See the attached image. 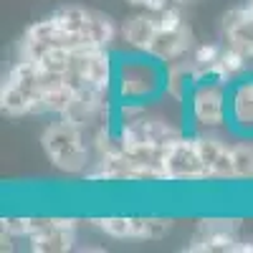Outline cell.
I'll use <instances>...</instances> for the list:
<instances>
[{"mask_svg":"<svg viewBox=\"0 0 253 253\" xmlns=\"http://www.w3.org/2000/svg\"><path fill=\"white\" fill-rule=\"evenodd\" d=\"M167 63L160 58L132 51L117 56L114 69V101H144L152 104L165 96Z\"/></svg>","mask_w":253,"mask_h":253,"instance_id":"6da1fadb","label":"cell"},{"mask_svg":"<svg viewBox=\"0 0 253 253\" xmlns=\"http://www.w3.org/2000/svg\"><path fill=\"white\" fill-rule=\"evenodd\" d=\"M41 147L56 170L66 175H84L94 162L89 132L61 117L51 122L46 132L41 134Z\"/></svg>","mask_w":253,"mask_h":253,"instance_id":"7a4b0ae2","label":"cell"},{"mask_svg":"<svg viewBox=\"0 0 253 253\" xmlns=\"http://www.w3.org/2000/svg\"><path fill=\"white\" fill-rule=\"evenodd\" d=\"M114 69L117 58L109 53V48L84 43L74 48L71 66L66 71V84L74 91L94 89L104 94H114Z\"/></svg>","mask_w":253,"mask_h":253,"instance_id":"3957f363","label":"cell"},{"mask_svg":"<svg viewBox=\"0 0 253 253\" xmlns=\"http://www.w3.org/2000/svg\"><path fill=\"white\" fill-rule=\"evenodd\" d=\"M228 89L223 81H200L187 96V112L195 132H218L228 126Z\"/></svg>","mask_w":253,"mask_h":253,"instance_id":"277c9868","label":"cell"},{"mask_svg":"<svg viewBox=\"0 0 253 253\" xmlns=\"http://www.w3.org/2000/svg\"><path fill=\"white\" fill-rule=\"evenodd\" d=\"M160 167H162L165 182H203V180H210L193 134H185V137L175 139L172 144H167Z\"/></svg>","mask_w":253,"mask_h":253,"instance_id":"5b68a950","label":"cell"},{"mask_svg":"<svg viewBox=\"0 0 253 253\" xmlns=\"http://www.w3.org/2000/svg\"><path fill=\"white\" fill-rule=\"evenodd\" d=\"M94 225L104 236L124 241H160L170 233L172 220L160 215H109V218H94Z\"/></svg>","mask_w":253,"mask_h":253,"instance_id":"8992f818","label":"cell"},{"mask_svg":"<svg viewBox=\"0 0 253 253\" xmlns=\"http://www.w3.org/2000/svg\"><path fill=\"white\" fill-rule=\"evenodd\" d=\"M228 129L238 139H253V74L236 79L228 89Z\"/></svg>","mask_w":253,"mask_h":253,"instance_id":"52a82bcc","label":"cell"},{"mask_svg":"<svg viewBox=\"0 0 253 253\" xmlns=\"http://www.w3.org/2000/svg\"><path fill=\"white\" fill-rule=\"evenodd\" d=\"M195 144L200 160L208 170L210 180H236V167H233V150L230 144L218 137L215 132H195Z\"/></svg>","mask_w":253,"mask_h":253,"instance_id":"ba28073f","label":"cell"},{"mask_svg":"<svg viewBox=\"0 0 253 253\" xmlns=\"http://www.w3.org/2000/svg\"><path fill=\"white\" fill-rule=\"evenodd\" d=\"M220 36L225 41V46L246 53L248 61H253V8L246 3L223 13Z\"/></svg>","mask_w":253,"mask_h":253,"instance_id":"9c48e42d","label":"cell"},{"mask_svg":"<svg viewBox=\"0 0 253 253\" xmlns=\"http://www.w3.org/2000/svg\"><path fill=\"white\" fill-rule=\"evenodd\" d=\"M190 48H195V36H193V28L185 23L180 31H157L147 53L160 58L162 63H172V61L185 58Z\"/></svg>","mask_w":253,"mask_h":253,"instance_id":"30bf717a","label":"cell"},{"mask_svg":"<svg viewBox=\"0 0 253 253\" xmlns=\"http://www.w3.org/2000/svg\"><path fill=\"white\" fill-rule=\"evenodd\" d=\"M160 31V23H157V15L155 13H137L132 18H126L124 20V26H122V38H124V43L129 46L132 51H142L147 53L152 46V41Z\"/></svg>","mask_w":253,"mask_h":253,"instance_id":"8fae6325","label":"cell"},{"mask_svg":"<svg viewBox=\"0 0 253 253\" xmlns=\"http://www.w3.org/2000/svg\"><path fill=\"white\" fill-rule=\"evenodd\" d=\"M193 61H172L167 63V81H165V96L170 101H177V104H187V96L193 91Z\"/></svg>","mask_w":253,"mask_h":253,"instance_id":"7c38bea8","label":"cell"},{"mask_svg":"<svg viewBox=\"0 0 253 253\" xmlns=\"http://www.w3.org/2000/svg\"><path fill=\"white\" fill-rule=\"evenodd\" d=\"M76 243V225H58L46 233L28 238V248L33 253H66Z\"/></svg>","mask_w":253,"mask_h":253,"instance_id":"4fadbf2b","label":"cell"},{"mask_svg":"<svg viewBox=\"0 0 253 253\" xmlns=\"http://www.w3.org/2000/svg\"><path fill=\"white\" fill-rule=\"evenodd\" d=\"M117 38V26L114 20L107 13H99V10H89L86 18V26L81 31V41L86 46H101V48H112Z\"/></svg>","mask_w":253,"mask_h":253,"instance_id":"5bb4252c","label":"cell"},{"mask_svg":"<svg viewBox=\"0 0 253 253\" xmlns=\"http://www.w3.org/2000/svg\"><path fill=\"white\" fill-rule=\"evenodd\" d=\"M238 233H198L187 241L190 253H236Z\"/></svg>","mask_w":253,"mask_h":253,"instance_id":"9a60e30c","label":"cell"},{"mask_svg":"<svg viewBox=\"0 0 253 253\" xmlns=\"http://www.w3.org/2000/svg\"><path fill=\"white\" fill-rule=\"evenodd\" d=\"M0 109L8 117H26L33 112V104L26 96V91H20L15 84L3 79V86H0Z\"/></svg>","mask_w":253,"mask_h":253,"instance_id":"2e32d148","label":"cell"},{"mask_svg":"<svg viewBox=\"0 0 253 253\" xmlns=\"http://www.w3.org/2000/svg\"><path fill=\"white\" fill-rule=\"evenodd\" d=\"M53 23L63 31V33H74L81 36L84 26H86V18H89V8H81V5H61L51 13Z\"/></svg>","mask_w":253,"mask_h":253,"instance_id":"e0dca14e","label":"cell"},{"mask_svg":"<svg viewBox=\"0 0 253 253\" xmlns=\"http://www.w3.org/2000/svg\"><path fill=\"white\" fill-rule=\"evenodd\" d=\"M230 150H233L236 180H253V139H241L230 144Z\"/></svg>","mask_w":253,"mask_h":253,"instance_id":"ac0fdd59","label":"cell"},{"mask_svg":"<svg viewBox=\"0 0 253 253\" xmlns=\"http://www.w3.org/2000/svg\"><path fill=\"white\" fill-rule=\"evenodd\" d=\"M248 56L246 53H241V51H236V48H230V46H223V53H220V66L225 69V74L230 76V81H236V79H241L243 74H246V69H248Z\"/></svg>","mask_w":253,"mask_h":253,"instance_id":"d6986e66","label":"cell"},{"mask_svg":"<svg viewBox=\"0 0 253 253\" xmlns=\"http://www.w3.org/2000/svg\"><path fill=\"white\" fill-rule=\"evenodd\" d=\"M200 233H238L241 220L238 218H203L198 223Z\"/></svg>","mask_w":253,"mask_h":253,"instance_id":"ffe728a7","label":"cell"},{"mask_svg":"<svg viewBox=\"0 0 253 253\" xmlns=\"http://www.w3.org/2000/svg\"><path fill=\"white\" fill-rule=\"evenodd\" d=\"M220 53H223V46H218V43H200L193 48V63L198 69L213 66V63L220 61Z\"/></svg>","mask_w":253,"mask_h":253,"instance_id":"44dd1931","label":"cell"},{"mask_svg":"<svg viewBox=\"0 0 253 253\" xmlns=\"http://www.w3.org/2000/svg\"><path fill=\"white\" fill-rule=\"evenodd\" d=\"M157 23H160V31H180L185 26V18L180 13V8H165L162 13H157Z\"/></svg>","mask_w":253,"mask_h":253,"instance_id":"7402d4cb","label":"cell"},{"mask_svg":"<svg viewBox=\"0 0 253 253\" xmlns=\"http://www.w3.org/2000/svg\"><path fill=\"white\" fill-rule=\"evenodd\" d=\"M147 10H150V13H162L165 8H170V0H144V3H142Z\"/></svg>","mask_w":253,"mask_h":253,"instance_id":"603a6c76","label":"cell"},{"mask_svg":"<svg viewBox=\"0 0 253 253\" xmlns=\"http://www.w3.org/2000/svg\"><path fill=\"white\" fill-rule=\"evenodd\" d=\"M236 253H253V241H238Z\"/></svg>","mask_w":253,"mask_h":253,"instance_id":"cb8c5ba5","label":"cell"},{"mask_svg":"<svg viewBox=\"0 0 253 253\" xmlns=\"http://www.w3.org/2000/svg\"><path fill=\"white\" fill-rule=\"evenodd\" d=\"M175 3H177V5H193L195 0H175Z\"/></svg>","mask_w":253,"mask_h":253,"instance_id":"d4e9b609","label":"cell"},{"mask_svg":"<svg viewBox=\"0 0 253 253\" xmlns=\"http://www.w3.org/2000/svg\"><path fill=\"white\" fill-rule=\"evenodd\" d=\"M126 3H129V5H142L144 0H126Z\"/></svg>","mask_w":253,"mask_h":253,"instance_id":"484cf974","label":"cell"},{"mask_svg":"<svg viewBox=\"0 0 253 253\" xmlns=\"http://www.w3.org/2000/svg\"><path fill=\"white\" fill-rule=\"evenodd\" d=\"M248 5H251V8H253V0H248Z\"/></svg>","mask_w":253,"mask_h":253,"instance_id":"4316f807","label":"cell"}]
</instances>
